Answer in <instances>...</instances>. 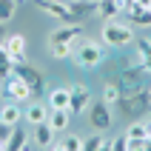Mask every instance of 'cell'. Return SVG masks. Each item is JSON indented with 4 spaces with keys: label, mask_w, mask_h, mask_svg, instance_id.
I'll list each match as a JSON object with an SVG mask.
<instances>
[{
    "label": "cell",
    "mask_w": 151,
    "mask_h": 151,
    "mask_svg": "<svg viewBox=\"0 0 151 151\" xmlns=\"http://www.w3.org/2000/svg\"><path fill=\"white\" fill-rule=\"evenodd\" d=\"M106 43L100 40H80L74 43V51H71V60H74L80 68H94V66H100L103 60H106Z\"/></svg>",
    "instance_id": "6da1fadb"
},
{
    "label": "cell",
    "mask_w": 151,
    "mask_h": 151,
    "mask_svg": "<svg viewBox=\"0 0 151 151\" xmlns=\"http://www.w3.org/2000/svg\"><path fill=\"white\" fill-rule=\"evenodd\" d=\"M151 83V71L143 66V63H137V66L126 68V71H120L117 77V88L120 94H137V91H145Z\"/></svg>",
    "instance_id": "7a4b0ae2"
},
{
    "label": "cell",
    "mask_w": 151,
    "mask_h": 151,
    "mask_svg": "<svg viewBox=\"0 0 151 151\" xmlns=\"http://www.w3.org/2000/svg\"><path fill=\"white\" fill-rule=\"evenodd\" d=\"M103 43H106L109 49H123L128 43H134V29H131V23H120L117 17H114V20H106V26H103Z\"/></svg>",
    "instance_id": "3957f363"
},
{
    "label": "cell",
    "mask_w": 151,
    "mask_h": 151,
    "mask_svg": "<svg viewBox=\"0 0 151 151\" xmlns=\"http://www.w3.org/2000/svg\"><path fill=\"white\" fill-rule=\"evenodd\" d=\"M117 109L123 111V117H131V120H140L151 111V97H148V88L145 91H137V94H123L117 100Z\"/></svg>",
    "instance_id": "277c9868"
},
{
    "label": "cell",
    "mask_w": 151,
    "mask_h": 151,
    "mask_svg": "<svg viewBox=\"0 0 151 151\" xmlns=\"http://www.w3.org/2000/svg\"><path fill=\"white\" fill-rule=\"evenodd\" d=\"M14 74L23 80L29 88H32V97H40V94H46V83H43V74L40 68L29 66V63H17L14 66Z\"/></svg>",
    "instance_id": "5b68a950"
},
{
    "label": "cell",
    "mask_w": 151,
    "mask_h": 151,
    "mask_svg": "<svg viewBox=\"0 0 151 151\" xmlns=\"http://www.w3.org/2000/svg\"><path fill=\"white\" fill-rule=\"evenodd\" d=\"M88 126L94 128V131H109L111 126H114V114H111V106L109 103H94V106H88Z\"/></svg>",
    "instance_id": "8992f818"
},
{
    "label": "cell",
    "mask_w": 151,
    "mask_h": 151,
    "mask_svg": "<svg viewBox=\"0 0 151 151\" xmlns=\"http://www.w3.org/2000/svg\"><path fill=\"white\" fill-rule=\"evenodd\" d=\"M0 94H6L9 100H14V103H26V100H32V88L20 80V77L12 71V74L3 80V91Z\"/></svg>",
    "instance_id": "52a82bcc"
},
{
    "label": "cell",
    "mask_w": 151,
    "mask_h": 151,
    "mask_svg": "<svg viewBox=\"0 0 151 151\" xmlns=\"http://www.w3.org/2000/svg\"><path fill=\"white\" fill-rule=\"evenodd\" d=\"M80 37H83V23L77 20V23H68V26L54 29V32L49 34V43H68V46H74Z\"/></svg>",
    "instance_id": "ba28073f"
},
{
    "label": "cell",
    "mask_w": 151,
    "mask_h": 151,
    "mask_svg": "<svg viewBox=\"0 0 151 151\" xmlns=\"http://www.w3.org/2000/svg\"><path fill=\"white\" fill-rule=\"evenodd\" d=\"M34 3H37V9H40V12L51 14L54 20H63V23H77L74 17H71L68 3H57V0H34Z\"/></svg>",
    "instance_id": "9c48e42d"
},
{
    "label": "cell",
    "mask_w": 151,
    "mask_h": 151,
    "mask_svg": "<svg viewBox=\"0 0 151 151\" xmlns=\"http://www.w3.org/2000/svg\"><path fill=\"white\" fill-rule=\"evenodd\" d=\"M91 106V91L86 88L83 83H77L71 86V97H68V111L71 114H83L86 109Z\"/></svg>",
    "instance_id": "30bf717a"
},
{
    "label": "cell",
    "mask_w": 151,
    "mask_h": 151,
    "mask_svg": "<svg viewBox=\"0 0 151 151\" xmlns=\"http://www.w3.org/2000/svg\"><path fill=\"white\" fill-rule=\"evenodd\" d=\"M20 148H34V143L29 137V131L17 123V126H12V131L6 137V151H20Z\"/></svg>",
    "instance_id": "8fae6325"
},
{
    "label": "cell",
    "mask_w": 151,
    "mask_h": 151,
    "mask_svg": "<svg viewBox=\"0 0 151 151\" xmlns=\"http://www.w3.org/2000/svg\"><path fill=\"white\" fill-rule=\"evenodd\" d=\"M34 128V134H32V143H34V148H54V128H51V123L46 120V123H37V126H32Z\"/></svg>",
    "instance_id": "7c38bea8"
},
{
    "label": "cell",
    "mask_w": 151,
    "mask_h": 151,
    "mask_svg": "<svg viewBox=\"0 0 151 151\" xmlns=\"http://www.w3.org/2000/svg\"><path fill=\"white\" fill-rule=\"evenodd\" d=\"M3 46H6V51L14 57V63H26V37L23 34H6Z\"/></svg>",
    "instance_id": "4fadbf2b"
},
{
    "label": "cell",
    "mask_w": 151,
    "mask_h": 151,
    "mask_svg": "<svg viewBox=\"0 0 151 151\" xmlns=\"http://www.w3.org/2000/svg\"><path fill=\"white\" fill-rule=\"evenodd\" d=\"M49 114H51V109L49 106H46V103H37L34 100L32 106H29V109H26V123H29V126H37V123H46V120H49Z\"/></svg>",
    "instance_id": "5bb4252c"
},
{
    "label": "cell",
    "mask_w": 151,
    "mask_h": 151,
    "mask_svg": "<svg viewBox=\"0 0 151 151\" xmlns=\"http://www.w3.org/2000/svg\"><path fill=\"white\" fill-rule=\"evenodd\" d=\"M66 3H68V0H66ZM68 9H71V17L83 23L86 17H94V14H97V0H80V3H68Z\"/></svg>",
    "instance_id": "9a60e30c"
},
{
    "label": "cell",
    "mask_w": 151,
    "mask_h": 151,
    "mask_svg": "<svg viewBox=\"0 0 151 151\" xmlns=\"http://www.w3.org/2000/svg\"><path fill=\"white\" fill-rule=\"evenodd\" d=\"M20 117H23V111H20V106H17L14 100H9V103H3V106H0V123H3V126H17V123H20Z\"/></svg>",
    "instance_id": "2e32d148"
},
{
    "label": "cell",
    "mask_w": 151,
    "mask_h": 151,
    "mask_svg": "<svg viewBox=\"0 0 151 151\" xmlns=\"http://www.w3.org/2000/svg\"><path fill=\"white\" fill-rule=\"evenodd\" d=\"M123 14V3L120 0H97V17L103 20H114Z\"/></svg>",
    "instance_id": "e0dca14e"
},
{
    "label": "cell",
    "mask_w": 151,
    "mask_h": 151,
    "mask_svg": "<svg viewBox=\"0 0 151 151\" xmlns=\"http://www.w3.org/2000/svg\"><path fill=\"white\" fill-rule=\"evenodd\" d=\"M68 97H71V88L68 86H57L49 91V109H68Z\"/></svg>",
    "instance_id": "ac0fdd59"
},
{
    "label": "cell",
    "mask_w": 151,
    "mask_h": 151,
    "mask_svg": "<svg viewBox=\"0 0 151 151\" xmlns=\"http://www.w3.org/2000/svg\"><path fill=\"white\" fill-rule=\"evenodd\" d=\"M49 123H51V128H54L57 134H63V131L68 128V123H71V111L68 109H51Z\"/></svg>",
    "instance_id": "d6986e66"
},
{
    "label": "cell",
    "mask_w": 151,
    "mask_h": 151,
    "mask_svg": "<svg viewBox=\"0 0 151 151\" xmlns=\"http://www.w3.org/2000/svg\"><path fill=\"white\" fill-rule=\"evenodd\" d=\"M123 14L128 17V23H131V26H143V29H148V26H151V9L134 6V9H128V12H123Z\"/></svg>",
    "instance_id": "ffe728a7"
},
{
    "label": "cell",
    "mask_w": 151,
    "mask_h": 151,
    "mask_svg": "<svg viewBox=\"0 0 151 151\" xmlns=\"http://www.w3.org/2000/svg\"><path fill=\"white\" fill-rule=\"evenodd\" d=\"M54 148H60V151H83V137L66 134V137H60V140H54Z\"/></svg>",
    "instance_id": "44dd1931"
},
{
    "label": "cell",
    "mask_w": 151,
    "mask_h": 151,
    "mask_svg": "<svg viewBox=\"0 0 151 151\" xmlns=\"http://www.w3.org/2000/svg\"><path fill=\"white\" fill-rule=\"evenodd\" d=\"M126 137H128V140H145V137H148V126H145V120L143 117H140V120H131L128 128H126Z\"/></svg>",
    "instance_id": "7402d4cb"
},
{
    "label": "cell",
    "mask_w": 151,
    "mask_h": 151,
    "mask_svg": "<svg viewBox=\"0 0 151 151\" xmlns=\"http://www.w3.org/2000/svg\"><path fill=\"white\" fill-rule=\"evenodd\" d=\"M106 148H109V140L103 137V131H97L91 137H83V151H106Z\"/></svg>",
    "instance_id": "603a6c76"
},
{
    "label": "cell",
    "mask_w": 151,
    "mask_h": 151,
    "mask_svg": "<svg viewBox=\"0 0 151 151\" xmlns=\"http://www.w3.org/2000/svg\"><path fill=\"white\" fill-rule=\"evenodd\" d=\"M14 66H17V63H14V57H12V54L6 51V46L0 43V80H6V77L14 71Z\"/></svg>",
    "instance_id": "cb8c5ba5"
},
{
    "label": "cell",
    "mask_w": 151,
    "mask_h": 151,
    "mask_svg": "<svg viewBox=\"0 0 151 151\" xmlns=\"http://www.w3.org/2000/svg\"><path fill=\"white\" fill-rule=\"evenodd\" d=\"M71 51H74V46H68V43H49V54L54 60H68Z\"/></svg>",
    "instance_id": "d4e9b609"
},
{
    "label": "cell",
    "mask_w": 151,
    "mask_h": 151,
    "mask_svg": "<svg viewBox=\"0 0 151 151\" xmlns=\"http://www.w3.org/2000/svg\"><path fill=\"white\" fill-rule=\"evenodd\" d=\"M17 12V0H0V23H9Z\"/></svg>",
    "instance_id": "484cf974"
},
{
    "label": "cell",
    "mask_w": 151,
    "mask_h": 151,
    "mask_svg": "<svg viewBox=\"0 0 151 151\" xmlns=\"http://www.w3.org/2000/svg\"><path fill=\"white\" fill-rule=\"evenodd\" d=\"M120 97H123V94H120L117 83H109L106 88H103V97H100V100H103V103H109V106H117V100H120Z\"/></svg>",
    "instance_id": "4316f807"
},
{
    "label": "cell",
    "mask_w": 151,
    "mask_h": 151,
    "mask_svg": "<svg viewBox=\"0 0 151 151\" xmlns=\"http://www.w3.org/2000/svg\"><path fill=\"white\" fill-rule=\"evenodd\" d=\"M134 46H137V60L143 63V60H145V57L151 54V40H145V37H143V40H137Z\"/></svg>",
    "instance_id": "83f0119b"
},
{
    "label": "cell",
    "mask_w": 151,
    "mask_h": 151,
    "mask_svg": "<svg viewBox=\"0 0 151 151\" xmlns=\"http://www.w3.org/2000/svg\"><path fill=\"white\" fill-rule=\"evenodd\" d=\"M109 148L111 151H128V137H114V140H109Z\"/></svg>",
    "instance_id": "f1b7e54d"
},
{
    "label": "cell",
    "mask_w": 151,
    "mask_h": 151,
    "mask_svg": "<svg viewBox=\"0 0 151 151\" xmlns=\"http://www.w3.org/2000/svg\"><path fill=\"white\" fill-rule=\"evenodd\" d=\"M145 145H148V137L145 140H128V151H145Z\"/></svg>",
    "instance_id": "f546056e"
},
{
    "label": "cell",
    "mask_w": 151,
    "mask_h": 151,
    "mask_svg": "<svg viewBox=\"0 0 151 151\" xmlns=\"http://www.w3.org/2000/svg\"><path fill=\"white\" fill-rule=\"evenodd\" d=\"M134 6H140V9H148V6H151V0H134Z\"/></svg>",
    "instance_id": "4dcf8cb0"
},
{
    "label": "cell",
    "mask_w": 151,
    "mask_h": 151,
    "mask_svg": "<svg viewBox=\"0 0 151 151\" xmlns=\"http://www.w3.org/2000/svg\"><path fill=\"white\" fill-rule=\"evenodd\" d=\"M143 66H145V68H148V71H151V54H148V57L143 60Z\"/></svg>",
    "instance_id": "1f68e13d"
},
{
    "label": "cell",
    "mask_w": 151,
    "mask_h": 151,
    "mask_svg": "<svg viewBox=\"0 0 151 151\" xmlns=\"http://www.w3.org/2000/svg\"><path fill=\"white\" fill-rule=\"evenodd\" d=\"M6 40V29H3V23H0V43Z\"/></svg>",
    "instance_id": "d6a6232c"
},
{
    "label": "cell",
    "mask_w": 151,
    "mask_h": 151,
    "mask_svg": "<svg viewBox=\"0 0 151 151\" xmlns=\"http://www.w3.org/2000/svg\"><path fill=\"white\" fill-rule=\"evenodd\" d=\"M148 97H151V83H148Z\"/></svg>",
    "instance_id": "836d02e7"
},
{
    "label": "cell",
    "mask_w": 151,
    "mask_h": 151,
    "mask_svg": "<svg viewBox=\"0 0 151 151\" xmlns=\"http://www.w3.org/2000/svg\"><path fill=\"white\" fill-rule=\"evenodd\" d=\"M0 91H3V80H0Z\"/></svg>",
    "instance_id": "e575fe53"
},
{
    "label": "cell",
    "mask_w": 151,
    "mask_h": 151,
    "mask_svg": "<svg viewBox=\"0 0 151 151\" xmlns=\"http://www.w3.org/2000/svg\"><path fill=\"white\" fill-rule=\"evenodd\" d=\"M68 3H80V0H68Z\"/></svg>",
    "instance_id": "d590c367"
},
{
    "label": "cell",
    "mask_w": 151,
    "mask_h": 151,
    "mask_svg": "<svg viewBox=\"0 0 151 151\" xmlns=\"http://www.w3.org/2000/svg\"><path fill=\"white\" fill-rule=\"evenodd\" d=\"M17 3H20V0H17Z\"/></svg>",
    "instance_id": "8d00e7d4"
},
{
    "label": "cell",
    "mask_w": 151,
    "mask_h": 151,
    "mask_svg": "<svg viewBox=\"0 0 151 151\" xmlns=\"http://www.w3.org/2000/svg\"><path fill=\"white\" fill-rule=\"evenodd\" d=\"M148 9H151V6H148Z\"/></svg>",
    "instance_id": "74e56055"
}]
</instances>
